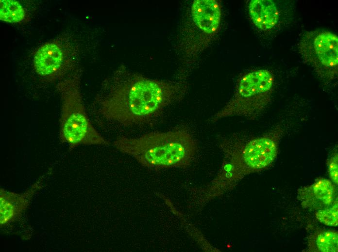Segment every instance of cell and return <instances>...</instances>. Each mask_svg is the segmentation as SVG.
Segmentation results:
<instances>
[{
  "instance_id": "1",
  "label": "cell",
  "mask_w": 338,
  "mask_h": 252,
  "mask_svg": "<svg viewBox=\"0 0 338 252\" xmlns=\"http://www.w3.org/2000/svg\"><path fill=\"white\" fill-rule=\"evenodd\" d=\"M187 89L185 81L151 79L121 65L103 82L92 115L99 125L116 132L141 129L157 122Z\"/></svg>"
},
{
  "instance_id": "2",
  "label": "cell",
  "mask_w": 338,
  "mask_h": 252,
  "mask_svg": "<svg viewBox=\"0 0 338 252\" xmlns=\"http://www.w3.org/2000/svg\"><path fill=\"white\" fill-rule=\"evenodd\" d=\"M282 133L277 127L260 136L237 134L222 138L219 147L223 162L216 177L198 187L200 198L209 203L223 194L234 181L270 164L276 156L277 141Z\"/></svg>"
},
{
  "instance_id": "3",
  "label": "cell",
  "mask_w": 338,
  "mask_h": 252,
  "mask_svg": "<svg viewBox=\"0 0 338 252\" xmlns=\"http://www.w3.org/2000/svg\"><path fill=\"white\" fill-rule=\"evenodd\" d=\"M113 145L141 166L154 170L186 168L198 149L193 136L184 128L150 132L135 137L122 135L116 138Z\"/></svg>"
},
{
  "instance_id": "4",
  "label": "cell",
  "mask_w": 338,
  "mask_h": 252,
  "mask_svg": "<svg viewBox=\"0 0 338 252\" xmlns=\"http://www.w3.org/2000/svg\"><path fill=\"white\" fill-rule=\"evenodd\" d=\"M57 89L61 97L59 137L61 143L71 150L79 145L109 146V141L102 136L90 120L81 92L80 75L77 71L60 80Z\"/></svg>"
},
{
  "instance_id": "5",
  "label": "cell",
  "mask_w": 338,
  "mask_h": 252,
  "mask_svg": "<svg viewBox=\"0 0 338 252\" xmlns=\"http://www.w3.org/2000/svg\"><path fill=\"white\" fill-rule=\"evenodd\" d=\"M274 79L269 70L260 69L247 73L238 80L231 100L211 118L215 123L231 116L254 119L270 102Z\"/></svg>"
},
{
  "instance_id": "6",
  "label": "cell",
  "mask_w": 338,
  "mask_h": 252,
  "mask_svg": "<svg viewBox=\"0 0 338 252\" xmlns=\"http://www.w3.org/2000/svg\"><path fill=\"white\" fill-rule=\"evenodd\" d=\"M299 51L306 62L324 79H332L338 75V37L327 31L308 32L299 43Z\"/></svg>"
},
{
  "instance_id": "7",
  "label": "cell",
  "mask_w": 338,
  "mask_h": 252,
  "mask_svg": "<svg viewBox=\"0 0 338 252\" xmlns=\"http://www.w3.org/2000/svg\"><path fill=\"white\" fill-rule=\"evenodd\" d=\"M64 51L58 41H51L40 46L34 54V66L37 75L45 81L61 80L66 74Z\"/></svg>"
},
{
  "instance_id": "8",
  "label": "cell",
  "mask_w": 338,
  "mask_h": 252,
  "mask_svg": "<svg viewBox=\"0 0 338 252\" xmlns=\"http://www.w3.org/2000/svg\"><path fill=\"white\" fill-rule=\"evenodd\" d=\"M40 178L25 191L21 193L0 189V224L2 228L19 219L29 206L34 194L42 188Z\"/></svg>"
},
{
  "instance_id": "9",
  "label": "cell",
  "mask_w": 338,
  "mask_h": 252,
  "mask_svg": "<svg viewBox=\"0 0 338 252\" xmlns=\"http://www.w3.org/2000/svg\"><path fill=\"white\" fill-rule=\"evenodd\" d=\"M192 18L196 26L208 34L215 32L220 23L221 9L215 0H196L191 6Z\"/></svg>"
},
{
  "instance_id": "10",
  "label": "cell",
  "mask_w": 338,
  "mask_h": 252,
  "mask_svg": "<svg viewBox=\"0 0 338 252\" xmlns=\"http://www.w3.org/2000/svg\"><path fill=\"white\" fill-rule=\"evenodd\" d=\"M249 11L254 23L261 30L270 29L278 21V10L272 0H252L249 3Z\"/></svg>"
},
{
  "instance_id": "11",
  "label": "cell",
  "mask_w": 338,
  "mask_h": 252,
  "mask_svg": "<svg viewBox=\"0 0 338 252\" xmlns=\"http://www.w3.org/2000/svg\"><path fill=\"white\" fill-rule=\"evenodd\" d=\"M24 16V9L18 1L14 0H0L1 20L10 23H17L22 21Z\"/></svg>"
},
{
  "instance_id": "12",
  "label": "cell",
  "mask_w": 338,
  "mask_h": 252,
  "mask_svg": "<svg viewBox=\"0 0 338 252\" xmlns=\"http://www.w3.org/2000/svg\"><path fill=\"white\" fill-rule=\"evenodd\" d=\"M315 197L325 204H330L333 200L334 192L331 182L325 178L318 179L312 186Z\"/></svg>"
},
{
  "instance_id": "13",
  "label": "cell",
  "mask_w": 338,
  "mask_h": 252,
  "mask_svg": "<svg viewBox=\"0 0 338 252\" xmlns=\"http://www.w3.org/2000/svg\"><path fill=\"white\" fill-rule=\"evenodd\" d=\"M316 243L318 248L321 252H338V234L332 231L323 232L318 235Z\"/></svg>"
},
{
  "instance_id": "14",
  "label": "cell",
  "mask_w": 338,
  "mask_h": 252,
  "mask_svg": "<svg viewBox=\"0 0 338 252\" xmlns=\"http://www.w3.org/2000/svg\"><path fill=\"white\" fill-rule=\"evenodd\" d=\"M317 219L321 223L329 226H336L338 223V204L331 208L319 210L316 214Z\"/></svg>"
},
{
  "instance_id": "15",
  "label": "cell",
  "mask_w": 338,
  "mask_h": 252,
  "mask_svg": "<svg viewBox=\"0 0 338 252\" xmlns=\"http://www.w3.org/2000/svg\"><path fill=\"white\" fill-rule=\"evenodd\" d=\"M338 160L337 154L334 155L327 162L328 171L331 180L338 184Z\"/></svg>"
}]
</instances>
